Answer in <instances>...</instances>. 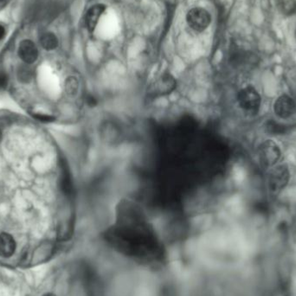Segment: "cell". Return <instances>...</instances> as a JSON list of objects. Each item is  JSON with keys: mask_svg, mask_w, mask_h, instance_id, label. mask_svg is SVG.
Returning a JSON list of instances; mask_svg holds the SVG:
<instances>
[{"mask_svg": "<svg viewBox=\"0 0 296 296\" xmlns=\"http://www.w3.org/2000/svg\"><path fill=\"white\" fill-rule=\"evenodd\" d=\"M113 248L128 257L147 262L162 261V247L149 230L144 228L121 227L108 235Z\"/></svg>", "mask_w": 296, "mask_h": 296, "instance_id": "1", "label": "cell"}, {"mask_svg": "<svg viewBox=\"0 0 296 296\" xmlns=\"http://www.w3.org/2000/svg\"><path fill=\"white\" fill-rule=\"evenodd\" d=\"M188 26L196 32H203L211 23V16L207 10L202 7H193L186 14Z\"/></svg>", "mask_w": 296, "mask_h": 296, "instance_id": "2", "label": "cell"}, {"mask_svg": "<svg viewBox=\"0 0 296 296\" xmlns=\"http://www.w3.org/2000/svg\"><path fill=\"white\" fill-rule=\"evenodd\" d=\"M239 104L248 113H257L261 106V96L257 90L251 86L242 89L238 95Z\"/></svg>", "mask_w": 296, "mask_h": 296, "instance_id": "3", "label": "cell"}, {"mask_svg": "<svg viewBox=\"0 0 296 296\" xmlns=\"http://www.w3.org/2000/svg\"><path fill=\"white\" fill-rule=\"evenodd\" d=\"M259 158L263 166H274L280 158V147L273 140H266L259 147Z\"/></svg>", "mask_w": 296, "mask_h": 296, "instance_id": "4", "label": "cell"}, {"mask_svg": "<svg viewBox=\"0 0 296 296\" xmlns=\"http://www.w3.org/2000/svg\"><path fill=\"white\" fill-rule=\"evenodd\" d=\"M289 178V170L286 165L276 166L268 176V187L273 192H279L286 187Z\"/></svg>", "mask_w": 296, "mask_h": 296, "instance_id": "5", "label": "cell"}, {"mask_svg": "<svg viewBox=\"0 0 296 296\" xmlns=\"http://www.w3.org/2000/svg\"><path fill=\"white\" fill-rule=\"evenodd\" d=\"M295 109V102L293 99L286 95L280 96L274 102V113L280 118H289L290 116L293 115Z\"/></svg>", "mask_w": 296, "mask_h": 296, "instance_id": "6", "label": "cell"}, {"mask_svg": "<svg viewBox=\"0 0 296 296\" xmlns=\"http://www.w3.org/2000/svg\"><path fill=\"white\" fill-rule=\"evenodd\" d=\"M19 56L26 64H32L39 58V51L32 40L26 39L20 43Z\"/></svg>", "mask_w": 296, "mask_h": 296, "instance_id": "7", "label": "cell"}, {"mask_svg": "<svg viewBox=\"0 0 296 296\" xmlns=\"http://www.w3.org/2000/svg\"><path fill=\"white\" fill-rule=\"evenodd\" d=\"M106 8L107 7L103 4H96L90 7L87 12L86 16H85V25H86L87 29L90 33H93L96 31L99 20L105 12Z\"/></svg>", "mask_w": 296, "mask_h": 296, "instance_id": "8", "label": "cell"}, {"mask_svg": "<svg viewBox=\"0 0 296 296\" xmlns=\"http://www.w3.org/2000/svg\"><path fill=\"white\" fill-rule=\"evenodd\" d=\"M16 250V242L13 236L7 233L0 234V256L11 257Z\"/></svg>", "mask_w": 296, "mask_h": 296, "instance_id": "9", "label": "cell"}, {"mask_svg": "<svg viewBox=\"0 0 296 296\" xmlns=\"http://www.w3.org/2000/svg\"><path fill=\"white\" fill-rule=\"evenodd\" d=\"M40 43L43 48L46 51H53L58 48V39L52 32H46L42 35Z\"/></svg>", "mask_w": 296, "mask_h": 296, "instance_id": "10", "label": "cell"}, {"mask_svg": "<svg viewBox=\"0 0 296 296\" xmlns=\"http://www.w3.org/2000/svg\"><path fill=\"white\" fill-rule=\"evenodd\" d=\"M277 6L285 16H292L296 13V0H277Z\"/></svg>", "mask_w": 296, "mask_h": 296, "instance_id": "11", "label": "cell"}, {"mask_svg": "<svg viewBox=\"0 0 296 296\" xmlns=\"http://www.w3.org/2000/svg\"><path fill=\"white\" fill-rule=\"evenodd\" d=\"M265 129L267 131V134L272 135H281L286 132V126L280 124L279 122L270 120L267 121L265 126Z\"/></svg>", "mask_w": 296, "mask_h": 296, "instance_id": "12", "label": "cell"}, {"mask_svg": "<svg viewBox=\"0 0 296 296\" xmlns=\"http://www.w3.org/2000/svg\"><path fill=\"white\" fill-rule=\"evenodd\" d=\"M18 77H19L20 81H21L23 83H29L30 81L32 79V77H33V72H32V70L30 67L29 64L23 65L19 69Z\"/></svg>", "mask_w": 296, "mask_h": 296, "instance_id": "13", "label": "cell"}, {"mask_svg": "<svg viewBox=\"0 0 296 296\" xmlns=\"http://www.w3.org/2000/svg\"><path fill=\"white\" fill-rule=\"evenodd\" d=\"M33 117L38 120V121H42V122H51L53 121L54 118L51 117L50 115H41V114H37V115H33Z\"/></svg>", "mask_w": 296, "mask_h": 296, "instance_id": "14", "label": "cell"}, {"mask_svg": "<svg viewBox=\"0 0 296 296\" xmlns=\"http://www.w3.org/2000/svg\"><path fill=\"white\" fill-rule=\"evenodd\" d=\"M7 77L4 73H0V89H5L7 86Z\"/></svg>", "mask_w": 296, "mask_h": 296, "instance_id": "15", "label": "cell"}, {"mask_svg": "<svg viewBox=\"0 0 296 296\" xmlns=\"http://www.w3.org/2000/svg\"><path fill=\"white\" fill-rule=\"evenodd\" d=\"M5 36H6V29L3 26H0V40H2L5 38Z\"/></svg>", "mask_w": 296, "mask_h": 296, "instance_id": "16", "label": "cell"}, {"mask_svg": "<svg viewBox=\"0 0 296 296\" xmlns=\"http://www.w3.org/2000/svg\"><path fill=\"white\" fill-rule=\"evenodd\" d=\"M44 296H56L54 295V294H52V293H47V294H45V295Z\"/></svg>", "mask_w": 296, "mask_h": 296, "instance_id": "17", "label": "cell"}, {"mask_svg": "<svg viewBox=\"0 0 296 296\" xmlns=\"http://www.w3.org/2000/svg\"><path fill=\"white\" fill-rule=\"evenodd\" d=\"M1 139H2V133H1V130H0V141H1Z\"/></svg>", "mask_w": 296, "mask_h": 296, "instance_id": "18", "label": "cell"}, {"mask_svg": "<svg viewBox=\"0 0 296 296\" xmlns=\"http://www.w3.org/2000/svg\"><path fill=\"white\" fill-rule=\"evenodd\" d=\"M294 237H295V240H296V230H295V233H294Z\"/></svg>", "mask_w": 296, "mask_h": 296, "instance_id": "19", "label": "cell"}, {"mask_svg": "<svg viewBox=\"0 0 296 296\" xmlns=\"http://www.w3.org/2000/svg\"><path fill=\"white\" fill-rule=\"evenodd\" d=\"M0 1H1V0H0Z\"/></svg>", "mask_w": 296, "mask_h": 296, "instance_id": "20", "label": "cell"}]
</instances>
